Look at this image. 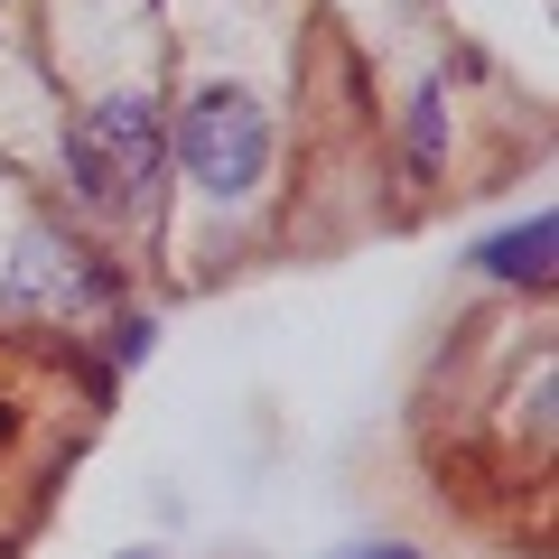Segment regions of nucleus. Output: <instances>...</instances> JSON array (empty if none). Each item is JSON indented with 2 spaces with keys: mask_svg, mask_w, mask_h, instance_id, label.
Listing matches in <instances>:
<instances>
[{
  "mask_svg": "<svg viewBox=\"0 0 559 559\" xmlns=\"http://www.w3.org/2000/svg\"><path fill=\"white\" fill-rule=\"evenodd\" d=\"M168 178V112L150 84H112L66 121V187L84 215H150Z\"/></svg>",
  "mask_w": 559,
  "mask_h": 559,
  "instance_id": "obj_1",
  "label": "nucleus"
},
{
  "mask_svg": "<svg viewBox=\"0 0 559 559\" xmlns=\"http://www.w3.org/2000/svg\"><path fill=\"white\" fill-rule=\"evenodd\" d=\"M326 559H429V550H411V540H355V550H326Z\"/></svg>",
  "mask_w": 559,
  "mask_h": 559,
  "instance_id": "obj_6",
  "label": "nucleus"
},
{
  "mask_svg": "<svg viewBox=\"0 0 559 559\" xmlns=\"http://www.w3.org/2000/svg\"><path fill=\"white\" fill-rule=\"evenodd\" d=\"M550 242H559L550 205H532L522 224H503V234H485V242H476L466 261H476L485 280H513V289H540V280H550Z\"/></svg>",
  "mask_w": 559,
  "mask_h": 559,
  "instance_id": "obj_4",
  "label": "nucleus"
},
{
  "mask_svg": "<svg viewBox=\"0 0 559 559\" xmlns=\"http://www.w3.org/2000/svg\"><path fill=\"white\" fill-rule=\"evenodd\" d=\"M150 345H159L150 318H112V364H150Z\"/></svg>",
  "mask_w": 559,
  "mask_h": 559,
  "instance_id": "obj_5",
  "label": "nucleus"
},
{
  "mask_svg": "<svg viewBox=\"0 0 559 559\" xmlns=\"http://www.w3.org/2000/svg\"><path fill=\"white\" fill-rule=\"evenodd\" d=\"M121 559H159V550H121Z\"/></svg>",
  "mask_w": 559,
  "mask_h": 559,
  "instance_id": "obj_7",
  "label": "nucleus"
},
{
  "mask_svg": "<svg viewBox=\"0 0 559 559\" xmlns=\"http://www.w3.org/2000/svg\"><path fill=\"white\" fill-rule=\"evenodd\" d=\"M0 299H10V308H57V318H94V308L112 299V280H103L94 252H75L66 234L28 224L20 261H10V280H0Z\"/></svg>",
  "mask_w": 559,
  "mask_h": 559,
  "instance_id": "obj_3",
  "label": "nucleus"
},
{
  "mask_svg": "<svg viewBox=\"0 0 559 559\" xmlns=\"http://www.w3.org/2000/svg\"><path fill=\"white\" fill-rule=\"evenodd\" d=\"M168 159L205 205H252L271 178V103L252 84H197L168 131Z\"/></svg>",
  "mask_w": 559,
  "mask_h": 559,
  "instance_id": "obj_2",
  "label": "nucleus"
}]
</instances>
